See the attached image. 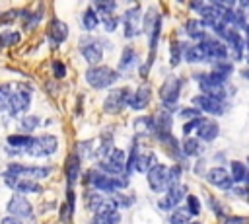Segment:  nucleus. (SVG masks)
Returning <instances> with one entry per match:
<instances>
[{
  "label": "nucleus",
  "mask_w": 249,
  "mask_h": 224,
  "mask_svg": "<svg viewBox=\"0 0 249 224\" xmlns=\"http://www.w3.org/2000/svg\"><path fill=\"white\" fill-rule=\"evenodd\" d=\"M86 183L93 189V191H107V193H119V191H123L128 183H126V179H123V177H111V175H105V173H101L99 169H89L88 173H86Z\"/></svg>",
  "instance_id": "f257e3e1"
},
{
  "label": "nucleus",
  "mask_w": 249,
  "mask_h": 224,
  "mask_svg": "<svg viewBox=\"0 0 249 224\" xmlns=\"http://www.w3.org/2000/svg\"><path fill=\"white\" fill-rule=\"evenodd\" d=\"M117 78H119V72L113 70V68L107 66V64L89 66V68L86 70V82H88L91 88H95V90H103V88L115 84Z\"/></svg>",
  "instance_id": "f03ea898"
},
{
  "label": "nucleus",
  "mask_w": 249,
  "mask_h": 224,
  "mask_svg": "<svg viewBox=\"0 0 249 224\" xmlns=\"http://www.w3.org/2000/svg\"><path fill=\"white\" fill-rule=\"evenodd\" d=\"M6 171H8V173H12V175H16V177H19V179H33V181H37V179L49 177V175H51V171H53V168H49V166H23V164H10V166L6 168Z\"/></svg>",
  "instance_id": "7ed1b4c3"
},
{
  "label": "nucleus",
  "mask_w": 249,
  "mask_h": 224,
  "mask_svg": "<svg viewBox=\"0 0 249 224\" xmlns=\"http://www.w3.org/2000/svg\"><path fill=\"white\" fill-rule=\"evenodd\" d=\"M78 47H80V53H82V56L86 58L88 64L99 66V62L103 58V49H101V43L97 39H93V37H82L80 43H78Z\"/></svg>",
  "instance_id": "20e7f679"
},
{
  "label": "nucleus",
  "mask_w": 249,
  "mask_h": 224,
  "mask_svg": "<svg viewBox=\"0 0 249 224\" xmlns=\"http://www.w3.org/2000/svg\"><path fill=\"white\" fill-rule=\"evenodd\" d=\"M56 148H58V140H56L54 136H51V134H43V136H39V138H33V142H31V146L25 150V154H29V156H33V158H43V156L54 154Z\"/></svg>",
  "instance_id": "39448f33"
},
{
  "label": "nucleus",
  "mask_w": 249,
  "mask_h": 224,
  "mask_svg": "<svg viewBox=\"0 0 249 224\" xmlns=\"http://www.w3.org/2000/svg\"><path fill=\"white\" fill-rule=\"evenodd\" d=\"M6 208H8V212H10L12 216H16V218H19V220H29V222L33 220V206H31V203H29L23 195H19V193L12 195V199L8 201Z\"/></svg>",
  "instance_id": "423d86ee"
},
{
  "label": "nucleus",
  "mask_w": 249,
  "mask_h": 224,
  "mask_svg": "<svg viewBox=\"0 0 249 224\" xmlns=\"http://www.w3.org/2000/svg\"><path fill=\"white\" fill-rule=\"evenodd\" d=\"M181 86H183V82H181V78H177V76H169V78L161 84V88H160V97H161V101H163V105H165L167 109H173L175 101L179 99Z\"/></svg>",
  "instance_id": "0eeeda50"
},
{
  "label": "nucleus",
  "mask_w": 249,
  "mask_h": 224,
  "mask_svg": "<svg viewBox=\"0 0 249 224\" xmlns=\"http://www.w3.org/2000/svg\"><path fill=\"white\" fill-rule=\"evenodd\" d=\"M128 99H130V90L128 88L111 90L109 95L103 101V109L107 113H119L121 109H124V105H128Z\"/></svg>",
  "instance_id": "6e6552de"
},
{
  "label": "nucleus",
  "mask_w": 249,
  "mask_h": 224,
  "mask_svg": "<svg viewBox=\"0 0 249 224\" xmlns=\"http://www.w3.org/2000/svg\"><path fill=\"white\" fill-rule=\"evenodd\" d=\"M167 173H169V169H167L165 166L156 164V166L146 173L150 189L156 191V193H160V191H163V189H169V175H167Z\"/></svg>",
  "instance_id": "1a4fd4ad"
},
{
  "label": "nucleus",
  "mask_w": 249,
  "mask_h": 224,
  "mask_svg": "<svg viewBox=\"0 0 249 224\" xmlns=\"http://www.w3.org/2000/svg\"><path fill=\"white\" fill-rule=\"evenodd\" d=\"M200 45H202V49H204L206 60H214V64H216V62H224L226 56H228V51H230L224 43H220V41L214 39V37H206Z\"/></svg>",
  "instance_id": "9d476101"
},
{
  "label": "nucleus",
  "mask_w": 249,
  "mask_h": 224,
  "mask_svg": "<svg viewBox=\"0 0 249 224\" xmlns=\"http://www.w3.org/2000/svg\"><path fill=\"white\" fill-rule=\"evenodd\" d=\"M29 103H31V90H29V88L19 86V88L14 92V95H12L10 115H12V117H18V115L25 113V111H27V107H29Z\"/></svg>",
  "instance_id": "9b49d317"
},
{
  "label": "nucleus",
  "mask_w": 249,
  "mask_h": 224,
  "mask_svg": "<svg viewBox=\"0 0 249 224\" xmlns=\"http://www.w3.org/2000/svg\"><path fill=\"white\" fill-rule=\"evenodd\" d=\"M183 199H187V187H183V185L171 187V189H167V193L160 199V208H161V210H175Z\"/></svg>",
  "instance_id": "f8f14e48"
},
{
  "label": "nucleus",
  "mask_w": 249,
  "mask_h": 224,
  "mask_svg": "<svg viewBox=\"0 0 249 224\" xmlns=\"http://www.w3.org/2000/svg\"><path fill=\"white\" fill-rule=\"evenodd\" d=\"M206 181L224 191H230L233 187V179H231L230 171H226V168H210L206 173Z\"/></svg>",
  "instance_id": "ddd939ff"
},
{
  "label": "nucleus",
  "mask_w": 249,
  "mask_h": 224,
  "mask_svg": "<svg viewBox=\"0 0 249 224\" xmlns=\"http://www.w3.org/2000/svg\"><path fill=\"white\" fill-rule=\"evenodd\" d=\"M193 105H196L198 111H206V113H210V115H224V109H226L224 101L214 99V97L204 95V93H202V95H195V97H193Z\"/></svg>",
  "instance_id": "4468645a"
},
{
  "label": "nucleus",
  "mask_w": 249,
  "mask_h": 224,
  "mask_svg": "<svg viewBox=\"0 0 249 224\" xmlns=\"http://www.w3.org/2000/svg\"><path fill=\"white\" fill-rule=\"evenodd\" d=\"M138 21H140V8L132 6L124 12L123 23H124V37H134L138 33Z\"/></svg>",
  "instance_id": "2eb2a0df"
},
{
  "label": "nucleus",
  "mask_w": 249,
  "mask_h": 224,
  "mask_svg": "<svg viewBox=\"0 0 249 224\" xmlns=\"http://www.w3.org/2000/svg\"><path fill=\"white\" fill-rule=\"evenodd\" d=\"M66 35H68L66 23L60 21V19H53L51 21V27H49V41H51V45L53 47H58L66 39Z\"/></svg>",
  "instance_id": "dca6fc26"
},
{
  "label": "nucleus",
  "mask_w": 249,
  "mask_h": 224,
  "mask_svg": "<svg viewBox=\"0 0 249 224\" xmlns=\"http://www.w3.org/2000/svg\"><path fill=\"white\" fill-rule=\"evenodd\" d=\"M150 86H140L134 93H130V99H128V107L130 109H136V111H140V109H144L148 103H150Z\"/></svg>",
  "instance_id": "f3484780"
},
{
  "label": "nucleus",
  "mask_w": 249,
  "mask_h": 224,
  "mask_svg": "<svg viewBox=\"0 0 249 224\" xmlns=\"http://www.w3.org/2000/svg\"><path fill=\"white\" fill-rule=\"evenodd\" d=\"M154 127L158 136L171 134V109H160L158 115L154 117Z\"/></svg>",
  "instance_id": "a211bd4d"
},
{
  "label": "nucleus",
  "mask_w": 249,
  "mask_h": 224,
  "mask_svg": "<svg viewBox=\"0 0 249 224\" xmlns=\"http://www.w3.org/2000/svg\"><path fill=\"white\" fill-rule=\"evenodd\" d=\"M218 132H220L218 123H216V121H208V119H204V123L196 129V138H198V140H204V142H210V140H216Z\"/></svg>",
  "instance_id": "6ab92c4d"
},
{
  "label": "nucleus",
  "mask_w": 249,
  "mask_h": 224,
  "mask_svg": "<svg viewBox=\"0 0 249 224\" xmlns=\"http://www.w3.org/2000/svg\"><path fill=\"white\" fill-rule=\"evenodd\" d=\"M185 29H187L189 37H193L195 41H200V43H202V41L208 37L206 25L202 23V19H189V21L185 23Z\"/></svg>",
  "instance_id": "aec40b11"
},
{
  "label": "nucleus",
  "mask_w": 249,
  "mask_h": 224,
  "mask_svg": "<svg viewBox=\"0 0 249 224\" xmlns=\"http://www.w3.org/2000/svg\"><path fill=\"white\" fill-rule=\"evenodd\" d=\"M78 175H80V158H78V154H72L66 160V183H68V189L74 187Z\"/></svg>",
  "instance_id": "412c9836"
},
{
  "label": "nucleus",
  "mask_w": 249,
  "mask_h": 224,
  "mask_svg": "<svg viewBox=\"0 0 249 224\" xmlns=\"http://www.w3.org/2000/svg\"><path fill=\"white\" fill-rule=\"evenodd\" d=\"M226 45L231 49L235 60H239V58L243 56V39H241V35H239L237 31H233V29L230 31V35H228V39H226Z\"/></svg>",
  "instance_id": "4be33fe9"
},
{
  "label": "nucleus",
  "mask_w": 249,
  "mask_h": 224,
  "mask_svg": "<svg viewBox=\"0 0 249 224\" xmlns=\"http://www.w3.org/2000/svg\"><path fill=\"white\" fill-rule=\"evenodd\" d=\"M160 142H161V146L167 150V154H169L171 158L179 160L183 148H179V140H175L173 134H161V136H160Z\"/></svg>",
  "instance_id": "5701e85b"
},
{
  "label": "nucleus",
  "mask_w": 249,
  "mask_h": 224,
  "mask_svg": "<svg viewBox=\"0 0 249 224\" xmlns=\"http://www.w3.org/2000/svg\"><path fill=\"white\" fill-rule=\"evenodd\" d=\"M6 140H8V146H12V148H16V150L25 152V150L31 146L33 136H29V134H10Z\"/></svg>",
  "instance_id": "b1692460"
},
{
  "label": "nucleus",
  "mask_w": 249,
  "mask_h": 224,
  "mask_svg": "<svg viewBox=\"0 0 249 224\" xmlns=\"http://www.w3.org/2000/svg\"><path fill=\"white\" fill-rule=\"evenodd\" d=\"M230 175H231V179L233 181H237V183H245V179H247V173H249V168L243 164V162H239V160H233L231 164H230Z\"/></svg>",
  "instance_id": "393cba45"
},
{
  "label": "nucleus",
  "mask_w": 249,
  "mask_h": 224,
  "mask_svg": "<svg viewBox=\"0 0 249 224\" xmlns=\"http://www.w3.org/2000/svg\"><path fill=\"white\" fill-rule=\"evenodd\" d=\"M185 60L191 62V64H196V62L206 60V55H204L202 45L196 43V45H193V47H187V51H185Z\"/></svg>",
  "instance_id": "a878e982"
},
{
  "label": "nucleus",
  "mask_w": 249,
  "mask_h": 224,
  "mask_svg": "<svg viewBox=\"0 0 249 224\" xmlns=\"http://www.w3.org/2000/svg\"><path fill=\"white\" fill-rule=\"evenodd\" d=\"M134 64H136V51H134L132 47H124V51H123V55H121L119 68H121V70H130Z\"/></svg>",
  "instance_id": "bb28decb"
},
{
  "label": "nucleus",
  "mask_w": 249,
  "mask_h": 224,
  "mask_svg": "<svg viewBox=\"0 0 249 224\" xmlns=\"http://www.w3.org/2000/svg\"><path fill=\"white\" fill-rule=\"evenodd\" d=\"M134 131H136V134H150V132H154L156 131L154 117H140V119H136Z\"/></svg>",
  "instance_id": "cd10ccee"
},
{
  "label": "nucleus",
  "mask_w": 249,
  "mask_h": 224,
  "mask_svg": "<svg viewBox=\"0 0 249 224\" xmlns=\"http://www.w3.org/2000/svg\"><path fill=\"white\" fill-rule=\"evenodd\" d=\"M156 164H158V162H156V156H154L152 152L140 154L138 160H136V171H146V173H148Z\"/></svg>",
  "instance_id": "c85d7f7f"
},
{
  "label": "nucleus",
  "mask_w": 249,
  "mask_h": 224,
  "mask_svg": "<svg viewBox=\"0 0 249 224\" xmlns=\"http://www.w3.org/2000/svg\"><path fill=\"white\" fill-rule=\"evenodd\" d=\"M16 191L19 195H25V193H41V185L33 179H19L18 185H16Z\"/></svg>",
  "instance_id": "c756f323"
},
{
  "label": "nucleus",
  "mask_w": 249,
  "mask_h": 224,
  "mask_svg": "<svg viewBox=\"0 0 249 224\" xmlns=\"http://www.w3.org/2000/svg\"><path fill=\"white\" fill-rule=\"evenodd\" d=\"M82 23H84V27H86L88 31L95 29L97 23H99V16H97V12H95L93 8H88V10L82 14Z\"/></svg>",
  "instance_id": "7c9ffc66"
},
{
  "label": "nucleus",
  "mask_w": 249,
  "mask_h": 224,
  "mask_svg": "<svg viewBox=\"0 0 249 224\" xmlns=\"http://www.w3.org/2000/svg\"><path fill=\"white\" fill-rule=\"evenodd\" d=\"M181 148H183V154H187V156H198L202 152L198 138H185Z\"/></svg>",
  "instance_id": "2f4dec72"
},
{
  "label": "nucleus",
  "mask_w": 249,
  "mask_h": 224,
  "mask_svg": "<svg viewBox=\"0 0 249 224\" xmlns=\"http://www.w3.org/2000/svg\"><path fill=\"white\" fill-rule=\"evenodd\" d=\"M12 86L10 84H0V109L2 111H8L10 109V103H12Z\"/></svg>",
  "instance_id": "473e14b6"
},
{
  "label": "nucleus",
  "mask_w": 249,
  "mask_h": 224,
  "mask_svg": "<svg viewBox=\"0 0 249 224\" xmlns=\"http://www.w3.org/2000/svg\"><path fill=\"white\" fill-rule=\"evenodd\" d=\"M191 222V212L187 208H175L169 216V224H189Z\"/></svg>",
  "instance_id": "72a5a7b5"
},
{
  "label": "nucleus",
  "mask_w": 249,
  "mask_h": 224,
  "mask_svg": "<svg viewBox=\"0 0 249 224\" xmlns=\"http://www.w3.org/2000/svg\"><path fill=\"white\" fill-rule=\"evenodd\" d=\"M231 70H233V64L224 60V62H216V64H214V68H212L210 72H214L216 76H220L222 80H226V82H228V78H230Z\"/></svg>",
  "instance_id": "f704fd0d"
},
{
  "label": "nucleus",
  "mask_w": 249,
  "mask_h": 224,
  "mask_svg": "<svg viewBox=\"0 0 249 224\" xmlns=\"http://www.w3.org/2000/svg\"><path fill=\"white\" fill-rule=\"evenodd\" d=\"M93 10H97L99 16H113V12L117 10L115 2H105V0H95Z\"/></svg>",
  "instance_id": "c9c22d12"
},
{
  "label": "nucleus",
  "mask_w": 249,
  "mask_h": 224,
  "mask_svg": "<svg viewBox=\"0 0 249 224\" xmlns=\"http://www.w3.org/2000/svg\"><path fill=\"white\" fill-rule=\"evenodd\" d=\"M119 212H107V214H95L89 224H119Z\"/></svg>",
  "instance_id": "e433bc0d"
},
{
  "label": "nucleus",
  "mask_w": 249,
  "mask_h": 224,
  "mask_svg": "<svg viewBox=\"0 0 249 224\" xmlns=\"http://www.w3.org/2000/svg\"><path fill=\"white\" fill-rule=\"evenodd\" d=\"M18 43H19L18 31H2L0 33V47H14Z\"/></svg>",
  "instance_id": "4c0bfd02"
},
{
  "label": "nucleus",
  "mask_w": 249,
  "mask_h": 224,
  "mask_svg": "<svg viewBox=\"0 0 249 224\" xmlns=\"http://www.w3.org/2000/svg\"><path fill=\"white\" fill-rule=\"evenodd\" d=\"M185 51H187V47H185L183 43H177V41L171 43V64H173V66L179 64L181 56H185Z\"/></svg>",
  "instance_id": "58836bf2"
},
{
  "label": "nucleus",
  "mask_w": 249,
  "mask_h": 224,
  "mask_svg": "<svg viewBox=\"0 0 249 224\" xmlns=\"http://www.w3.org/2000/svg\"><path fill=\"white\" fill-rule=\"evenodd\" d=\"M37 125H39V117H37V115H25V117L21 119V123H19V129H21L23 134H27V132H31Z\"/></svg>",
  "instance_id": "ea45409f"
},
{
  "label": "nucleus",
  "mask_w": 249,
  "mask_h": 224,
  "mask_svg": "<svg viewBox=\"0 0 249 224\" xmlns=\"http://www.w3.org/2000/svg\"><path fill=\"white\" fill-rule=\"evenodd\" d=\"M21 16H23V27H25V29H31V27L41 19V12L31 14V12H27V10H25Z\"/></svg>",
  "instance_id": "a19ab883"
},
{
  "label": "nucleus",
  "mask_w": 249,
  "mask_h": 224,
  "mask_svg": "<svg viewBox=\"0 0 249 224\" xmlns=\"http://www.w3.org/2000/svg\"><path fill=\"white\" fill-rule=\"evenodd\" d=\"M187 210L191 212V216H196L200 212V201L195 195H187Z\"/></svg>",
  "instance_id": "79ce46f5"
},
{
  "label": "nucleus",
  "mask_w": 249,
  "mask_h": 224,
  "mask_svg": "<svg viewBox=\"0 0 249 224\" xmlns=\"http://www.w3.org/2000/svg\"><path fill=\"white\" fill-rule=\"evenodd\" d=\"M181 173H183V171H181V166H179V164H177V166H173V168H169V173H167V175H169V189L179 185Z\"/></svg>",
  "instance_id": "37998d69"
},
{
  "label": "nucleus",
  "mask_w": 249,
  "mask_h": 224,
  "mask_svg": "<svg viewBox=\"0 0 249 224\" xmlns=\"http://www.w3.org/2000/svg\"><path fill=\"white\" fill-rule=\"evenodd\" d=\"M111 199H113V203H115L117 206H128V205L134 203V197H130V195H123L121 191H119L117 195H113Z\"/></svg>",
  "instance_id": "c03bdc74"
},
{
  "label": "nucleus",
  "mask_w": 249,
  "mask_h": 224,
  "mask_svg": "<svg viewBox=\"0 0 249 224\" xmlns=\"http://www.w3.org/2000/svg\"><path fill=\"white\" fill-rule=\"evenodd\" d=\"M78 158H89L91 156V140H82L80 144H78Z\"/></svg>",
  "instance_id": "a18cd8bd"
},
{
  "label": "nucleus",
  "mask_w": 249,
  "mask_h": 224,
  "mask_svg": "<svg viewBox=\"0 0 249 224\" xmlns=\"http://www.w3.org/2000/svg\"><path fill=\"white\" fill-rule=\"evenodd\" d=\"M99 19H101V23H103V27H105V31H113V29L117 27V23H119V19H117V16H101Z\"/></svg>",
  "instance_id": "49530a36"
},
{
  "label": "nucleus",
  "mask_w": 249,
  "mask_h": 224,
  "mask_svg": "<svg viewBox=\"0 0 249 224\" xmlns=\"http://www.w3.org/2000/svg\"><path fill=\"white\" fill-rule=\"evenodd\" d=\"M208 206L212 208V212H214L216 216H224V214H226V208H224L214 197H208Z\"/></svg>",
  "instance_id": "de8ad7c7"
},
{
  "label": "nucleus",
  "mask_w": 249,
  "mask_h": 224,
  "mask_svg": "<svg viewBox=\"0 0 249 224\" xmlns=\"http://www.w3.org/2000/svg\"><path fill=\"white\" fill-rule=\"evenodd\" d=\"M202 123H204V117H196V119H191V121H189V123H187L185 127H183L185 134H189V132H191L193 129H198V127H200Z\"/></svg>",
  "instance_id": "09e8293b"
},
{
  "label": "nucleus",
  "mask_w": 249,
  "mask_h": 224,
  "mask_svg": "<svg viewBox=\"0 0 249 224\" xmlns=\"http://www.w3.org/2000/svg\"><path fill=\"white\" fill-rule=\"evenodd\" d=\"M53 72H54V76H56V78H64L66 68H64V64H62L60 60H54V62H53Z\"/></svg>",
  "instance_id": "8fccbe9b"
},
{
  "label": "nucleus",
  "mask_w": 249,
  "mask_h": 224,
  "mask_svg": "<svg viewBox=\"0 0 249 224\" xmlns=\"http://www.w3.org/2000/svg\"><path fill=\"white\" fill-rule=\"evenodd\" d=\"M224 224H249V220H245V216H230L224 220Z\"/></svg>",
  "instance_id": "3c124183"
},
{
  "label": "nucleus",
  "mask_w": 249,
  "mask_h": 224,
  "mask_svg": "<svg viewBox=\"0 0 249 224\" xmlns=\"http://www.w3.org/2000/svg\"><path fill=\"white\" fill-rule=\"evenodd\" d=\"M179 115H181V117H193V119H196V117H200V111H198V109H191V107H187V109H183Z\"/></svg>",
  "instance_id": "603ef678"
},
{
  "label": "nucleus",
  "mask_w": 249,
  "mask_h": 224,
  "mask_svg": "<svg viewBox=\"0 0 249 224\" xmlns=\"http://www.w3.org/2000/svg\"><path fill=\"white\" fill-rule=\"evenodd\" d=\"M16 14H18L16 10H10V12H6V14H2V18H0V21H2V23H6V21H12Z\"/></svg>",
  "instance_id": "864d4df0"
},
{
  "label": "nucleus",
  "mask_w": 249,
  "mask_h": 224,
  "mask_svg": "<svg viewBox=\"0 0 249 224\" xmlns=\"http://www.w3.org/2000/svg\"><path fill=\"white\" fill-rule=\"evenodd\" d=\"M2 224H23V220H19L16 216H6V218H2Z\"/></svg>",
  "instance_id": "5fc2aeb1"
},
{
  "label": "nucleus",
  "mask_w": 249,
  "mask_h": 224,
  "mask_svg": "<svg viewBox=\"0 0 249 224\" xmlns=\"http://www.w3.org/2000/svg\"><path fill=\"white\" fill-rule=\"evenodd\" d=\"M239 12L249 19V2H241V4H239Z\"/></svg>",
  "instance_id": "6e6d98bb"
},
{
  "label": "nucleus",
  "mask_w": 249,
  "mask_h": 224,
  "mask_svg": "<svg viewBox=\"0 0 249 224\" xmlns=\"http://www.w3.org/2000/svg\"><path fill=\"white\" fill-rule=\"evenodd\" d=\"M245 191H247V199H249V173H247V179H245Z\"/></svg>",
  "instance_id": "4d7b16f0"
},
{
  "label": "nucleus",
  "mask_w": 249,
  "mask_h": 224,
  "mask_svg": "<svg viewBox=\"0 0 249 224\" xmlns=\"http://www.w3.org/2000/svg\"><path fill=\"white\" fill-rule=\"evenodd\" d=\"M241 76H243V78H247V80H249V68H245V70H241Z\"/></svg>",
  "instance_id": "13d9d810"
},
{
  "label": "nucleus",
  "mask_w": 249,
  "mask_h": 224,
  "mask_svg": "<svg viewBox=\"0 0 249 224\" xmlns=\"http://www.w3.org/2000/svg\"><path fill=\"white\" fill-rule=\"evenodd\" d=\"M245 31H247V37H249V23H247V27H245Z\"/></svg>",
  "instance_id": "bf43d9fd"
},
{
  "label": "nucleus",
  "mask_w": 249,
  "mask_h": 224,
  "mask_svg": "<svg viewBox=\"0 0 249 224\" xmlns=\"http://www.w3.org/2000/svg\"><path fill=\"white\" fill-rule=\"evenodd\" d=\"M189 224H198V222H189Z\"/></svg>",
  "instance_id": "052dcab7"
},
{
  "label": "nucleus",
  "mask_w": 249,
  "mask_h": 224,
  "mask_svg": "<svg viewBox=\"0 0 249 224\" xmlns=\"http://www.w3.org/2000/svg\"><path fill=\"white\" fill-rule=\"evenodd\" d=\"M247 164H249V158H247Z\"/></svg>",
  "instance_id": "680f3d73"
},
{
  "label": "nucleus",
  "mask_w": 249,
  "mask_h": 224,
  "mask_svg": "<svg viewBox=\"0 0 249 224\" xmlns=\"http://www.w3.org/2000/svg\"><path fill=\"white\" fill-rule=\"evenodd\" d=\"M0 111H2V109H0Z\"/></svg>",
  "instance_id": "e2e57ef3"
}]
</instances>
